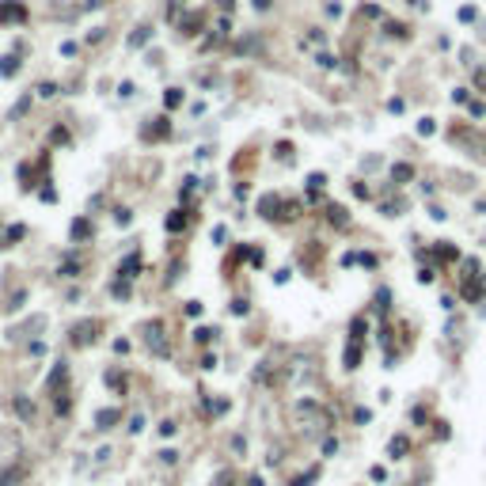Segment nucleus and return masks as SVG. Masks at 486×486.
Masks as SVG:
<instances>
[{"mask_svg": "<svg viewBox=\"0 0 486 486\" xmlns=\"http://www.w3.org/2000/svg\"><path fill=\"white\" fill-rule=\"evenodd\" d=\"M403 452H407V437H395V441H392V456L399 460Z\"/></svg>", "mask_w": 486, "mask_h": 486, "instance_id": "nucleus-1", "label": "nucleus"}, {"mask_svg": "<svg viewBox=\"0 0 486 486\" xmlns=\"http://www.w3.org/2000/svg\"><path fill=\"white\" fill-rule=\"evenodd\" d=\"M16 410L23 414V418H31V403H27V399H19V403H16Z\"/></svg>", "mask_w": 486, "mask_h": 486, "instance_id": "nucleus-3", "label": "nucleus"}, {"mask_svg": "<svg viewBox=\"0 0 486 486\" xmlns=\"http://www.w3.org/2000/svg\"><path fill=\"white\" fill-rule=\"evenodd\" d=\"M114 418H118V410H103V414H99V426H111Z\"/></svg>", "mask_w": 486, "mask_h": 486, "instance_id": "nucleus-2", "label": "nucleus"}]
</instances>
